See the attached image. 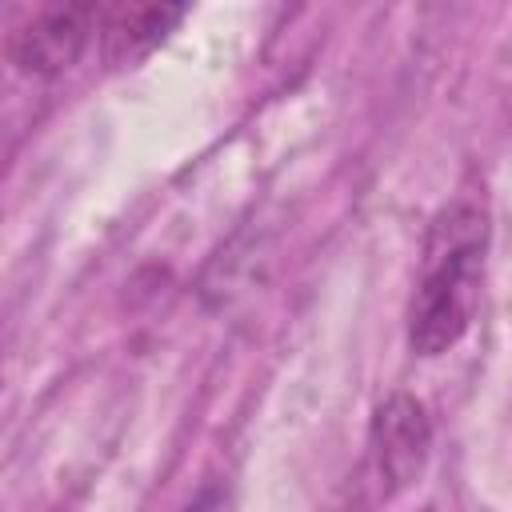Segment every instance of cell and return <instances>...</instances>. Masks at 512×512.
<instances>
[{
    "mask_svg": "<svg viewBox=\"0 0 512 512\" xmlns=\"http://www.w3.org/2000/svg\"><path fill=\"white\" fill-rule=\"evenodd\" d=\"M488 252V212L472 196H456L436 212L420 252V276L408 304V344L420 356L448 352L476 316Z\"/></svg>",
    "mask_w": 512,
    "mask_h": 512,
    "instance_id": "1",
    "label": "cell"
},
{
    "mask_svg": "<svg viewBox=\"0 0 512 512\" xmlns=\"http://www.w3.org/2000/svg\"><path fill=\"white\" fill-rule=\"evenodd\" d=\"M92 24H100L92 4H44L8 32V60L24 76H60L80 60Z\"/></svg>",
    "mask_w": 512,
    "mask_h": 512,
    "instance_id": "2",
    "label": "cell"
},
{
    "mask_svg": "<svg viewBox=\"0 0 512 512\" xmlns=\"http://www.w3.org/2000/svg\"><path fill=\"white\" fill-rule=\"evenodd\" d=\"M368 448H372V468H376L380 484L388 492L408 488L424 472V460L432 448V428H428L420 400H412L408 392H392L372 412Z\"/></svg>",
    "mask_w": 512,
    "mask_h": 512,
    "instance_id": "3",
    "label": "cell"
},
{
    "mask_svg": "<svg viewBox=\"0 0 512 512\" xmlns=\"http://www.w3.org/2000/svg\"><path fill=\"white\" fill-rule=\"evenodd\" d=\"M184 16H188V8H180V4H120V8H108L100 16L104 64H112V68L140 64Z\"/></svg>",
    "mask_w": 512,
    "mask_h": 512,
    "instance_id": "4",
    "label": "cell"
},
{
    "mask_svg": "<svg viewBox=\"0 0 512 512\" xmlns=\"http://www.w3.org/2000/svg\"><path fill=\"white\" fill-rule=\"evenodd\" d=\"M180 512H232V496L224 484H204Z\"/></svg>",
    "mask_w": 512,
    "mask_h": 512,
    "instance_id": "5",
    "label": "cell"
}]
</instances>
